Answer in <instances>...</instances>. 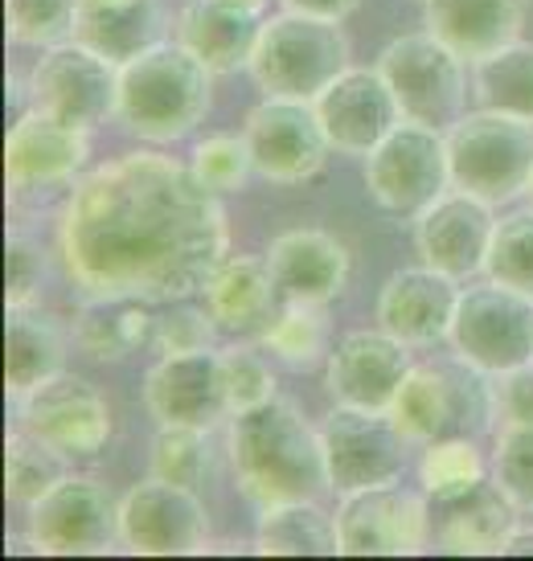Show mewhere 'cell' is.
I'll use <instances>...</instances> for the list:
<instances>
[{
  "label": "cell",
  "instance_id": "6da1fadb",
  "mask_svg": "<svg viewBox=\"0 0 533 561\" xmlns=\"http://www.w3.org/2000/svg\"><path fill=\"white\" fill-rule=\"evenodd\" d=\"M230 250L218 193L189 160L136 148L87 169L54 218L58 266L82 296L189 299Z\"/></svg>",
  "mask_w": 533,
  "mask_h": 561
},
{
  "label": "cell",
  "instance_id": "7a4b0ae2",
  "mask_svg": "<svg viewBox=\"0 0 533 561\" xmlns=\"http://www.w3.org/2000/svg\"><path fill=\"white\" fill-rule=\"evenodd\" d=\"M226 459L238 492L254 508L283 500H320L332 492L320 422L308 419L296 398L283 393L230 419Z\"/></svg>",
  "mask_w": 533,
  "mask_h": 561
},
{
  "label": "cell",
  "instance_id": "3957f363",
  "mask_svg": "<svg viewBox=\"0 0 533 561\" xmlns=\"http://www.w3.org/2000/svg\"><path fill=\"white\" fill-rule=\"evenodd\" d=\"M214 107V70L181 42H157L120 66L115 124L144 144H177Z\"/></svg>",
  "mask_w": 533,
  "mask_h": 561
},
{
  "label": "cell",
  "instance_id": "277c9868",
  "mask_svg": "<svg viewBox=\"0 0 533 561\" xmlns=\"http://www.w3.org/2000/svg\"><path fill=\"white\" fill-rule=\"evenodd\" d=\"M349 54H353V46H349V33L341 30V21L283 9V13L263 21L247 75L263 94L313 103L316 94L349 66Z\"/></svg>",
  "mask_w": 533,
  "mask_h": 561
},
{
  "label": "cell",
  "instance_id": "5b68a950",
  "mask_svg": "<svg viewBox=\"0 0 533 561\" xmlns=\"http://www.w3.org/2000/svg\"><path fill=\"white\" fill-rule=\"evenodd\" d=\"M447 164L460 193L488 205L513 202L533 176V124L485 107L464 111L447 127Z\"/></svg>",
  "mask_w": 533,
  "mask_h": 561
},
{
  "label": "cell",
  "instance_id": "8992f818",
  "mask_svg": "<svg viewBox=\"0 0 533 561\" xmlns=\"http://www.w3.org/2000/svg\"><path fill=\"white\" fill-rule=\"evenodd\" d=\"M374 66L390 87L402 119L447 131L464 115L472 94V66L427 25L419 33L390 37Z\"/></svg>",
  "mask_w": 533,
  "mask_h": 561
},
{
  "label": "cell",
  "instance_id": "52a82bcc",
  "mask_svg": "<svg viewBox=\"0 0 533 561\" xmlns=\"http://www.w3.org/2000/svg\"><path fill=\"white\" fill-rule=\"evenodd\" d=\"M386 414L410 438V447L472 435L476 426L492 422V377L460 357L415 365Z\"/></svg>",
  "mask_w": 533,
  "mask_h": 561
},
{
  "label": "cell",
  "instance_id": "ba28073f",
  "mask_svg": "<svg viewBox=\"0 0 533 561\" xmlns=\"http://www.w3.org/2000/svg\"><path fill=\"white\" fill-rule=\"evenodd\" d=\"M361 176H365V193L374 197L382 214L419 218L427 205H435L452 188L447 131L415 124V119H398L377 140L374 152H365Z\"/></svg>",
  "mask_w": 533,
  "mask_h": 561
},
{
  "label": "cell",
  "instance_id": "9c48e42d",
  "mask_svg": "<svg viewBox=\"0 0 533 561\" xmlns=\"http://www.w3.org/2000/svg\"><path fill=\"white\" fill-rule=\"evenodd\" d=\"M447 344L452 357L468 360L488 377L533 365V296L492 279L472 283L460 291Z\"/></svg>",
  "mask_w": 533,
  "mask_h": 561
},
{
  "label": "cell",
  "instance_id": "30bf717a",
  "mask_svg": "<svg viewBox=\"0 0 533 561\" xmlns=\"http://www.w3.org/2000/svg\"><path fill=\"white\" fill-rule=\"evenodd\" d=\"M16 426L30 431L37 443H46L66 463L94 459L111 443L115 419H111L107 393L79 374H58L42 381L37 390L13 402Z\"/></svg>",
  "mask_w": 533,
  "mask_h": 561
},
{
  "label": "cell",
  "instance_id": "8fae6325",
  "mask_svg": "<svg viewBox=\"0 0 533 561\" xmlns=\"http://www.w3.org/2000/svg\"><path fill=\"white\" fill-rule=\"evenodd\" d=\"M33 553L82 558L120 546V500L91 476H63L46 496L25 508Z\"/></svg>",
  "mask_w": 533,
  "mask_h": 561
},
{
  "label": "cell",
  "instance_id": "7c38bea8",
  "mask_svg": "<svg viewBox=\"0 0 533 561\" xmlns=\"http://www.w3.org/2000/svg\"><path fill=\"white\" fill-rule=\"evenodd\" d=\"M337 541L341 558H407L431 549V513L423 488L377 483L341 492L337 504Z\"/></svg>",
  "mask_w": 533,
  "mask_h": 561
},
{
  "label": "cell",
  "instance_id": "4fadbf2b",
  "mask_svg": "<svg viewBox=\"0 0 533 561\" xmlns=\"http://www.w3.org/2000/svg\"><path fill=\"white\" fill-rule=\"evenodd\" d=\"M209 533L214 525H209L197 488L148 476L120 496V546L127 553L185 558L209 546Z\"/></svg>",
  "mask_w": 533,
  "mask_h": 561
},
{
  "label": "cell",
  "instance_id": "5bb4252c",
  "mask_svg": "<svg viewBox=\"0 0 533 561\" xmlns=\"http://www.w3.org/2000/svg\"><path fill=\"white\" fill-rule=\"evenodd\" d=\"M30 99L33 107L94 131L107 119H115L120 66L103 58L99 49L82 46L79 37L58 42V46L37 54V62L30 70Z\"/></svg>",
  "mask_w": 533,
  "mask_h": 561
},
{
  "label": "cell",
  "instance_id": "9a60e30c",
  "mask_svg": "<svg viewBox=\"0 0 533 561\" xmlns=\"http://www.w3.org/2000/svg\"><path fill=\"white\" fill-rule=\"evenodd\" d=\"M320 443L329 463V488L337 496L377 483H398L410 451V438L394 426L386 410H358V405H332L320 419Z\"/></svg>",
  "mask_w": 533,
  "mask_h": 561
},
{
  "label": "cell",
  "instance_id": "2e32d148",
  "mask_svg": "<svg viewBox=\"0 0 533 561\" xmlns=\"http://www.w3.org/2000/svg\"><path fill=\"white\" fill-rule=\"evenodd\" d=\"M242 136L251 144L254 172L271 185H304L316 181L332 144L316 119V107L308 99H283L263 94L251 107Z\"/></svg>",
  "mask_w": 533,
  "mask_h": 561
},
{
  "label": "cell",
  "instance_id": "e0dca14e",
  "mask_svg": "<svg viewBox=\"0 0 533 561\" xmlns=\"http://www.w3.org/2000/svg\"><path fill=\"white\" fill-rule=\"evenodd\" d=\"M91 160V131L30 107L16 115L4 140V176L9 193H46L75 185Z\"/></svg>",
  "mask_w": 533,
  "mask_h": 561
},
{
  "label": "cell",
  "instance_id": "ac0fdd59",
  "mask_svg": "<svg viewBox=\"0 0 533 561\" xmlns=\"http://www.w3.org/2000/svg\"><path fill=\"white\" fill-rule=\"evenodd\" d=\"M415 369L410 344L390 336L386 328H353L329 348L325 357V390L337 405L358 410H390L394 393Z\"/></svg>",
  "mask_w": 533,
  "mask_h": 561
},
{
  "label": "cell",
  "instance_id": "d6986e66",
  "mask_svg": "<svg viewBox=\"0 0 533 561\" xmlns=\"http://www.w3.org/2000/svg\"><path fill=\"white\" fill-rule=\"evenodd\" d=\"M492 234H497L492 205L472 193L447 188L440 202L427 205L415 218V254H419V263L464 283L485 275Z\"/></svg>",
  "mask_w": 533,
  "mask_h": 561
},
{
  "label": "cell",
  "instance_id": "ffe728a7",
  "mask_svg": "<svg viewBox=\"0 0 533 561\" xmlns=\"http://www.w3.org/2000/svg\"><path fill=\"white\" fill-rule=\"evenodd\" d=\"M313 107L332 152H345V157L374 152L377 140L402 119V111L394 103L377 66H345L325 91L316 94Z\"/></svg>",
  "mask_w": 533,
  "mask_h": 561
},
{
  "label": "cell",
  "instance_id": "44dd1931",
  "mask_svg": "<svg viewBox=\"0 0 533 561\" xmlns=\"http://www.w3.org/2000/svg\"><path fill=\"white\" fill-rule=\"evenodd\" d=\"M144 410L157 426H218L230 419L222 398L218 348L157 357L144 374Z\"/></svg>",
  "mask_w": 533,
  "mask_h": 561
},
{
  "label": "cell",
  "instance_id": "7402d4cb",
  "mask_svg": "<svg viewBox=\"0 0 533 561\" xmlns=\"http://www.w3.org/2000/svg\"><path fill=\"white\" fill-rule=\"evenodd\" d=\"M460 291H464L460 279L427 263L394 271L377 291V328H386L410 348L443 344L452 332Z\"/></svg>",
  "mask_w": 533,
  "mask_h": 561
},
{
  "label": "cell",
  "instance_id": "603a6c76",
  "mask_svg": "<svg viewBox=\"0 0 533 561\" xmlns=\"http://www.w3.org/2000/svg\"><path fill=\"white\" fill-rule=\"evenodd\" d=\"M427 513H431V549L472 553V558L501 553L521 516L518 504L492 483V476L476 488L455 492V496L427 500Z\"/></svg>",
  "mask_w": 533,
  "mask_h": 561
},
{
  "label": "cell",
  "instance_id": "cb8c5ba5",
  "mask_svg": "<svg viewBox=\"0 0 533 561\" xmlns=\"http://www.w3.org/2000/svg\"><path fill=\"white\" fill-rule=\"evenodd\" d=\"M271 275L283 299L296 304H332L349 283V250L320 226H292L266 247Z\"/></svg>",
  "mask_w": 533,
  "mask_h": 561
},
{
  "label": "cell",
  "instance_id": "d4e9b609",
  "mask_svg": "<svg viewBox=\"0 0 533 561\" xmlns=\"http://www.w3.org/2000/svg\"><path fill=\"white\" fill-rule=\"evenodd\" d=\"M263 30V13L238 0H185L177 13V42L197 54L214 75L247 70Z\"/></svg>",
  "mask_w": 533,
  "mask_h": 561
},
{
  "label": "cell",
  "instance_id": "484cf974",
  "mask_svg": "<svg viewBox=\"0 0 533 561\" xmlns=\"http://www.w3.org/2000/svg\"><path fill=\"white\" fill-rule=\"evenodd\" d=\"M525 16L530 0H423V25L468 66L518 42Z\"/></svg>",
  "mask_w": 533,
  "mask_h": 561
},
{
  "label": "cell",
  "instance_id": "4316f807",
  "mask_svg": "<svg viewBox=\"0 0 533 561\" xmlns=\"http://www.w3.org/2000/svg\"><path fill=\"white\" fill-rule=\"evenodd\" d=\"M202 299L209 316L222 324V332H254V336L287 304L271 275V263L259 254H226L202 287Z\"/></svg>",
  "mask_w": 533,
  "mask_h": 561
},
{
  "label": "cell",
  "instance_id": "83f0119b",
  "mask_svg": "<svg viewBox=\"0 0 533 561\" xmlns=\"http://www.w3.org/2000/svg\"><path fill=\"white\" fill-rule=\"evenodd\" d=\"M152 328H157V312L152 299L136 296H87L75 324H70V341L87 360H127L132 353H140L152 344Z\"/></svg>",
  "mask_w": 533,
  "mask_h": 561
},
{
  "label": "cell",
  "instance_id": "f1b7e54d",
  "mask_svg": "<svg viewBox=\"0 0 533 561\" xmlns=\"http://www.w3.org/2000/svg\"><path fill=\"white\" fill-rule=\"evenodd\" d=\"M66 328L37 304L30 308H9L4 320V390L9 402L25 398L42 381L63 374L66 365Z\"/></svg>",
  "mask_w": 533,
  "mask_h": 561
},
{
  "label": "cell",
  "instance_id": "f546056e",
  "mask_svg": "<svg viewBox=\"0 0 533 561\" xmlns=\"http://www.w3.org/2000/svg\"><path fill=\"white\" fill-rule=\"evenodd\" d=\"M75 37L99 49L115 66L165 42V4L160 0H79Z\"/></svg>",
  "mask_w": 533,
  "mask_h": 561
},
{
  "label": "cell",
  "instance_id": "4dcf8cb0",
  "mask_svg": "<svg viewBox=\"0 0 533 561\" xmlns=\"http://www.w3.org/2000/svg\"><path fill=\"white\" fill-rule=\"evenodd\" d=\"M254 549L266 558H332L341 553L337 516H329L316 500H283L259 508Z\"/></svg>",
  "mask_w": 533,
  "mask_h": 561
},
{
  "label": "cell",
  "instance_id": "1f68e13d",
  "mask_svg": "<svg viewBox=\"0 0 533 561\" xmlns=\"http://www.w3.org/2000/svg\"><path fill=\"white\" fill-rule=\"evenodd\" d=\"M472 99L476 107L533 124V42L518 37L497 54L472 62Z\"/></svg>",
  "mask_w": 533,
  "mask_h": 561
},
{
  "label": "cell",
  "instance_id": "d6a6232c",
  "mask_svg": "<svg viewBox=\"0 0 533 561\" xmlns=\"http://www.w3.org/2000/svg\"><path fill=\"white\" fill-rule=\"evenodd\" d=\"M329 304H296L287 299L280 316L259 332L263 348L275 360L292 365V369H313L329 357Z\"/></svg>",
  "mask_w": 533,
  "mask_h": 561
},
{
  "label": "cell",
  "instance_id": "836d02e7",
  "mask_svg": "<svg viewBox=\"0 0 533 561\" xmlns=\"http://www.w3.org/2000/svg\"><path fill=\"white\" fill-rule=\"evenodd\" d=\"M209 435H214L209 426H157V438L148 447L152 476L202 492L218 471V455H214V438Z\"/></svg>",
  "mask_w": 533,
  "mask_h": 561
},
{
  "label": "cell",
  "instance_id": "e575fe53",
  "mask_svg": "<svg viewBox=\"0 0 533 561\" xmlns=\"http://www.w3.org/2000/svg\"><path fill=\"white\" fill-rule=\"evenodd\" d=\"M485 480H488V459L480 455V447L468 435L435 438L419 455V488H423L427 500L455 496V492L476 488V483Z\"/></svg>",
  "mask_w": 533,
  "mask_h": 561
},
{
  "label": "cell",
  "instance_id": "d590c367",
  "mask_svg": "<svg viewBox=\"0 0 533 561\" xmlns=\"http://www.w3.org/2000/svg\"><path fill=\"white\" fill-rule=\"evenodd\" d=\"M63 455H54L30 431L13 426L9 443H4V483H9L13 508H30L37 496H46L49 488L63 480Z\"/></svg>",
  "mask_w": 533,
  "mask_h": 561
},
{
  "label": "cell",
  "instance_id": "8d00e7d4",
  "mask_svg": "<svg viewBox=\"0 0 533 561\" xmlns=\"http://www.w3.org/2000/svg\"><path fill=\"white\" fill-rule=\"evenodd\" d=\"M189 169L197 172V181H202L209 193H238V188H247L254 172V157H251V144L242 131H209L202 140L193 144V152H189Z\"/></svg>",
  "mask_w": 533,
  "mask_h": 561
},
{
  "label": "cell",
  "instance_id": "74e56055",
  "mask_svg": "<svg viewBox=\"0 0 533 561\" xmlns=\"http://www.w3.org/2000/svg\"><path fill=\"white\" fill-rule=\"evenodd\" d=\"M485 279L504 283V287H513L521 296H533V205L497 218Z\"/></svg>",
  "mask_w": 533,
  "mask_h": 561
},
{
  "label": "cell",
  "instance_id": "f35d334b",
  "mask_svg": "<svg viewBox=\"0 0 533 561\" xmlns=\"http://www.w3.org/2000/svg\"><path fill=\"white\" fill-rule=\"evenodd\" d=\"M9 42L30 49H49L75 37L79 0H4Z\"/></svg>",
  "mask_w": 533,
  "mask_h": 561
},
{
  "label": "cell",
  "instance_id": "ab89813d",
  "mask_svg": "<svg viewBox=\"0 0 533 561\" xmlns=\"http://www.w3.org/2000/svg\"><path fill=\"white\" fill-rule=\"evenodd\" d=\"M218 374H222V398H226L230 419L242 414V410L263 405L266 398L280 393L275 390V369L266 365L263 353H254L251 344L218 348Z\"/></svg>",
  "mask_w": 533,
  "mask_h": 561
},
{
  "label": "cell",
  "instance_id": "60d3db41",
  "mask_svg": "<svg viewBox=\"0 0 533 561\" xmlns=\"http://www.w3.org/2000/svg\"><path fill=\"white\" fill-rule=\"evenodd\" d=\"M488 476L518 504V513H533V426H501Z\"/></svg>",
  "mask_w": 533,
  "mask_h": 561
},
{
  "label": "cell",
  "instance_id": "b9f144b4",
  "mask_svg": "<svg viewBox=\"0 0 533 561\" xmlns=\"http://www.w3.org/2000/svg\"><path fill=\"white\" fill-rule=\"evenodd\" d=\"M49 279V254L42 250V242L9 226V242H4V308H30L37 304L42 287Z\"/></svg>",
  "mask_w": 533,
  "mask_h": 561
},
{
  "label": "cell",
  "instance_id": "7bdbcfd3",
  "mask_svg": "<svg viewBox=\"0 0 533 561\" xmlns=\"http://www.w3.org/2000/svg\"><path fill=\"white\" fill-rule=\"evenodd\" d=\"M222 324L209 316V308L197 304H181L169 312H157V328H152V353L157 357H181V353H202V348H218Z\"/></svg>",
  "mask_w": 533,
  "mask_h": 561
},
{
  "label": "cell",
  "instance_id": "ee69618b",
  "mask_svg": "<svg viewBox=\"0 0 533 561\" xmlns=\"http://www.w3.org/2000/svg\"><path fill=\"white\" fill-rule=\"evenodd\" d=\"M492 422L497 426H533V365L492 377Z\"/></svg>",
  "mask_w": 533,
  "mask_h": 561
},
{
  "label": "cell",
  "instance_id": "f6af8a7d",
  "mask_svg": "<svg viewBox=\"0 0 533 561\" xmlns=\"http://www.w3.org/2000/svg\"><path fill=\"white\" fill-rule=\"evenodd\" d=\"M283 9H296V13H313V16H332V21H345L361 0H280Z\"/></svg>",
  "mask_w": 533,
  "mask_h": 561
},
{
  "label": "cell",
  "instance_id": "bcb514c9",
  "mask_svg": "<svg viewBox=\"0 0 533 561\" xmlns=\"http://www.w3.org/2000/svg\"><path fill=\"white\" fill-rule=\"evenodd\" d=\"M533 558V525H513V533H509V541L501 546V558Z\"/></svg>",
  "mask_w": 533,
  "mask_h": 561
},
{
  "label": "cell",
  "instance_id": "7dc6e473",
  "mask_svg": "<svg viewBox=\"0 0 533 561\" xmlns=\"http://www.w3.org/2000/svg\"><path fill=\"white\" fill-rule=\"evenodd\" d=\"M238 4H251V9H259V13L266 9V0H238Z\"/></svg>",
  "mask_w": 533,
  "mask_h": 561
},
{
  "label": "cell",
  "instance_id": "c3c4849f",
  "mask_svg": "<svg viewBox=\"0 0 533 561\" xmlns=\"http://www.w3.org/2000/svg\"><path fill=\"white\" fill-rule=\"evenodd\" d=\"M525 197H530V205H533V176H530V188H525Z\"/></svg>",
  "mask_w": 533,
  "mask_h": 561
}]
</instances>
